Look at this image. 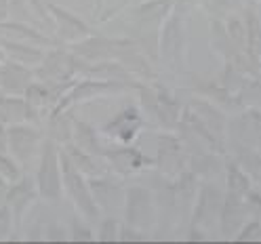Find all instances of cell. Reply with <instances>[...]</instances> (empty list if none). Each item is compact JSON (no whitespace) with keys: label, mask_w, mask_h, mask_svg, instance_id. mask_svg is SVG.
Wrapping results in <instances>:
<instances>
[{"label":"cell","mask_w":261,"mask_h":244,"mask_svg":"<svg viewBox=\"0 0 261 244\" xmlns=\"http://www.w3.org/2000/svg\"><path fill=\"white\" fill-rule=\"evenodd\" d=\"M7 152L21 167L28 165L32 158L40 154V133L28 122L7 126Z\"/></svg>","instance_id":"6da1fadb"},{"label":"cell","mask_w":261,"mask_h":244,"mask_svg":"<svg viewBox=\"0 0 261 244\" xmlns=\"http://www.w3.org/2000/svg\"><path fill=\"white\" fill-rule=\"evenodd\" d=\"M57 150L53 148V143H44L40 148V160L36 169V189L38 196L42 198H57L59 194V160H57Z\"/></svg>","instance_id":"7a4b0ae2"},{"label":"cell","mask_w":261,"mask_h":244,"mask_svg":"<svg viewBox=\"0 0 261 244\" xmlns=\"http://www.w3.org/2000/svg\"><path fill=\"white\" fill-rule=\"evenodd\" d=\"M36 181L32 177H25V175H19L15 181L9 183V189H7V200L5 204L11 208V213L15 217V223H21V217L28 210V206L34 202L36 198Z\"/></svg>","instance_id":"3957f363"},{"label":"cell","mask_w":261,"mask_h":244,"mask_svg":"<svg viewBox=\"0 0 261 244\" xmlns=\"http://www.w3.org/2000/svg\"><path fill=\"white\" fill-rule=\"evenodd\" d=\"M32 83H34V74L30 66H23L13 59H3L0 63V93L23 95Z\"/></svg>","instance_id":"277c9868"},{"label":"cell","mask_w":261,"mask_h":244,"mask_svg":"<svg viewBox=\"0 0 261 244\" xmlns=\"http://www.w3.org/2000/svg\"><path fill=\"white\" fill-rule=\"evenodd\" d=\"M0 48L5 53V59H13V61H19L23 66H38L42 53L40 48L34 42H28V40H11V38H0Z\"/></svg>","instance_id":"5b68a950"},{"label":"cell","mask_w":261,"mask_h":244,"mask_svg":"<svg viewBox=\"0 0 261 244\" xmlns=\"http://www.w3.org/2000/svg\"><path fill=\"white\" fill-rule=\"evenodd\" d=\"M28 120H30V112H28L23 95L0 93V122L5 126H11V124H21Z\"/></svg>","instance_id":"8992f818"},{"label":"cell","mask_w":261,"mask_h":244,"mask_svg":"<svg viewBox=\"0 0 261 244\" xmlns=\"http://www.w3.org/2000/svg\"><path fill=\"white\" fill-rule=\"evenodd\" d=\"M0 175H3L7 181H15L19 175H21V167L19 162L15 160L7 150H0Z\"/></svg>","instance_id":"52a82bcc"},{"label":"cell","mask_w":261,"mask_h":244,"mask_svg":"<svg viewBox=\"0 0 261 244\" xmlns=\"http://www.w3.org/2000/svg\"><path fill=\"white\" fill-rule=\"evenodd\" d=\"M15 227H17V223H15L11 208L7 204H3L0 206V242L11 240L15 236Z\"/></svg>","instance_id":"ba28073f"},{"label":"cell","mask_w":261,"mask_h":244,"mask_svg":"<svg viewBox=\"0 0 261 244\" xmlns=\"http://www.w3.org/2000/svg\"><path fill=\"white\" fill-rule=\"evenodd\" d=\"M7 189H9V181L3 175H0V206H3L5 200H7Z\"/></svg>","instance_id":"9c48e42d"},{"label":"cell","mask_w":261,"mask_h":244,"mask_svg":"<svg viewBox=\"0 0 261 244\" xmlns=\"http://www.w3.org/2000/svg\"><path fill=\"white\" fill-rule=\"evenodd\" d=\"M0 150H7V126L0 122Z\"/></svg>","instance_id":"30bf717a"},{"label":"cell","mask_w":261,"mask_h":244,"mask_svg":"<svg viewBox=\"0 0 261 244\" xmlns=\"http://www.w3.org/2000/svg\"><path fill=\"white\" fill-rule=\"evenodd\" d=\"M9 15V0H0V19H7Z\"/></svg>","instance_id":"8fae6325"},{"label":"cell","mask_w":261,"mask_h":244,"mask_svg":"<svg viewBox=\"0 0 261 244\" xmlns=\"http://www.w3.org/2000/svg\"><path fill=\"white\" fill-rule=\"evenodd\" d=\"M3 59H5V53H3V48H0V63H3Z\"/></svg>","instance_id":"7c38bea8"}]
</instances>
